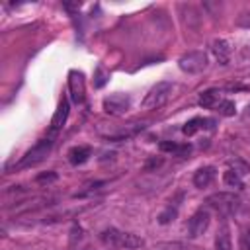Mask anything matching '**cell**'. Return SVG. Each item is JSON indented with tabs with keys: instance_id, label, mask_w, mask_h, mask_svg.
Returning <instances> with one entry per match:
<instances>
[{
	"instance_id": "cell-12",
	"label": "cell",
	"mask_w": 250,
	"mask_h": 250,
	"mask_svg": "<svg viewBox=\"0 0 250 250\" xmlns=\"http://www.w3.org/2000/svg\"><path fill=\"white\" fill-rule=\"evenodd\" d=\"M215 178V168L213 166H203L193 174V186L195 188H207Z\"/></svg>"
},
{
	"instance_id": "cell-11",
	"label": "cell",
	"mask_w": 250,
	"mask_h": 250,
	"mask_svg": "<svg viewBox=\"0 0 250 250\" xmlns=\"http://www.w3.org/2000/svg\"><path fill=\"white\" fill-rule=\"evenodd\" d=\"M211 51H213L215 59H217L221 64H227V62H229V55H230L229 41H225V39H215V41L211 43Z\"/></svg>"
},
{
	"instance_id": "cell-13",
	"label": "cell",
	"mask_w": 250,
	"mask_h": 250,
	"mask_svg": "<svg viewBox=\"0 0 250 250\" xmlns=\"http://www.w3.org/2000/svg\"><path fill=\"white\" fill-rule=\"evenodd\" d=\"M121 236H123V230H117L113 227H109V229L100 232V240L109 248H119L121 246Z\"/></svg>"
},
{
	"instance_id": "cell-9",
	"label": "cell",
	"mask_w": 250,
	"mask_h": 250,
	"mask_svg": "<svg viewBox=\"0 0 250 250\" xmlns=\"http://www.w3.org/2000/svg\"><path fill=\"white\" fill-rule=\"evenodd\" d=\"M68 111H70L68 100H66V98H62V100H61V104H59V107H57V111H55V115H53V119H51V131H59V129L66 123Z\"/></svg>"
},
{
	"instance_id": "cell-16",
	"label": "cell",
	"mask_w": 250,
	"mask_h": 250,
	"mask_svg": "<svg viewBox=\"0 0 250 250\" xmlns=\"http://www.w3.org/2000/svg\"><path fill=\"white\" fill-rule=\"evenodd\" d=\"M215 250H232V242H230V234H229L227 225H223L215 236Z\"/></svg>"
},
{
	"instance_id": "cell-18",
	"label": "cell",
	"mask_w": 250,
	"mask_h": 250,
	"mask_svg": "<svg viewBox=\"0 0 250 250\" xmlns=\"http://www.w3.org/2000/svg\"><path fill=\"white\" fill-rule=\"evenodd\" d=\"M223 182L229 186V188H242V172L234 170V168H229L225 174H223Z\"/></svg>"
},
{
	"instance_id": "cell-24",
	"label": "cell",
	"mask_w": 250,
	"mask_h": 250,
	"mask_svg": "<svg viewBox=\"0 0 250 250\" xmlns=\"http://www.w3.org/2000/svg\"><path fill=\"white\" fill-rule=\"evenodd\" d=\"M80 238H82V229H80L78 225H74V227H72V230H70V242L74 244V242H76V240H80Z\"/></svg>"
},
{
	"instance_id": "cell-26",
	"label": "cell",
	"mask_w": 250,
	"mask_h": 250,
	"mask_svg": "<svg viewBox=\"0 0 250 250\" xmlns=\"http://www.w3.org/2000/svg\"><path fill=\"white\" fill-rule=\"evenodd\" d=\"M248 113H250V105H248Z\"/></svg>"
},
{
	"instance_id": "cell-20",
	"label": "cell",
	"mask_w": 250,
	"mask_h": 250,
	"mask_svg": "<svg viewBox=\"0 0 250 250\" xmlns=\"http://www.w3.org/2000/svg\"><path fill=\"white\" fill-rule=\"evenodd\" d=\"M57 172H53V170H47V172H41V174H37L35 176V184H39V186H49V184H53V182H57Z\"/></svg>"
},
{
	"instance_id": "cell-10",
	"label": "cell",
	"mask_w": 250,
	"mask_h": 250,
	"mask_svg": "<svg viewBox=\"0 0 250 250\" xmlns=\"http://www.w3.org/2000/svg\"><path fill=\"white\" fill-rule=\"evenodd\" d=\"M90 156H92V148H90L88 145H80V146H74V148L68 150V162H70L72 166L84 164Z\"/></svg>"
},
{
	"instance_id": "cell-1",
	"label": "cell",
	"mask_w": 250,
	"mask_h": 250,
	"mask_svg": "<svg viewBox=\"0 0 250 250\" xmlns=\"http://www.w3.org/2000/svg\"><path fill=\"white\" fill-rule=\"evenodd\" d=\"M205 203L209 207H213L217 213L221 215H232L240 209V197L234 195V193H229V191H219V193H213L205 199Z\"/></svg>"
},
{
	"instance_id": "cell-19",
	"label": "cell",
	"mask_w": 250,
	"mask_h": 250,
	"mask_svg": "<svg viewBox=\"0 0 250 250\" xmlns=\"http://www.w3.org/2000/svg\"><path fill=\"white\" fill-rule=\"evenodd\" d=\"M215 109H217L221 115H225V117H230V115L236 113V105H234V102H230V100H221V102L215 105Z\"/></svg>"
},
{
	"instance_id": "cell-4",
	"label": "cell",
	"mask_w": 250,
	"mask_h": 250,
	"mask_svg": "<svg viewBox=\"0 0 250 250\" xmlns=\"http://www.w3.org/2000/svg\"><path fill=\"white\" fill-rule=\"evenodd\" d=\"M178 66L188 74H197L207 66V55L203 51H189L178 59Z\"/></svg>"
},
{
	"instance_id": "cell-23",
	"label": "cell",
	"mask_w": 250,
	"mask_h": 250,
	"mask_svg": "<svg viewBox=\"0 0 250 250\" xmlns=\"http://www.w3.org/2000/svg\"><path fill=\"white\" fill-rule=\"evenodd\" d=\"M240 250H250V229L240 234Z\"/></svg>"
},
{
	"instance_id": "cell-22",
	"label": "cell",
	"mask_w": 250,
	"mask_h": 250,
	"mask_svg": "<svg viewBox=\"0 0 250 250\" xmlns=\"http://www.w3.org/2000/svg\"><path fill=\"white\" fill-rule=\"evenodd\" d=\"M105 82H107V76H105L104 68H102V66H98V68H96V82H94V84H96V88H102Z\"/></svg>"
},
{
	"instance_id": "cell-25",
	"label": "cell",
	"mask_w": 250,
	"mask_h": 250,
	"mask_svg": "<svg viewBox=\"0 0 250 250\" xmlns=\"http://www.w3.org/2000/svg\"><path fill=\"white\" fill-rule=\"evenodd\" d=\"M162 164V158H150L146 164H145V170H152V168H156V166H160Z\"/></svg>"
},
{
	"instance_id": "cell-6",
	"label": "cell",
	"mask_w": 250,
	"mask_h": 250,
	"mask_svg": "<svg viewBox=\"0 0 250 250\" xmlns=\"http://www.w3.org/2000/svg\"><path fill=\"white\" fill-rule=\"evenodd\" d=\"M209 221H211V215H209L207 209H199V211H195V213L189 217V223H188V234H189L191 238L201 236V234L207 230Z\"/></svg>"
},
{
	"instance_id": "cell-5",
	"label": "cell",
	"mask_w": 250,
	"mask_h": 250,
	"mask_svg": "<svg viewBox=\"0 0 250 250\" xmlns=\"http://www.w3.org/2000/svg\"><path fill=\"white\" fill-rule=\"evenodd\" d=\"M129 105H131V98L127 94H121V92L104 98V109L109 115H123L129 109Z\"/></svg>"
},
{
	"instance_id": "cell-2",
	"label": "cell",
	"mask_w": 250,
	"mask_h": 250,
	"mask_svg": "<svg viewBox=\"0 0 250 250\" xmlns=\"http://www.w3.org/2000/svg\"><path fill=\"white\" fill-rule=\"evenodd\" d=\"M172 82H156L150 90H148V94L145 96V100H143V109H156V107H160V105H164L166 102H168V98H170V94H172Z\"/></svg>"
},
{
	"instance_id": "cell-7",
	"label": "cell",
	"mask_w": 250,
	"mask_h": 250,
	"mask_svg": "<svg viewBox=\"0 0 250 250\" xmlns=\"http://www.w3.org/2000/svg\"><path fill=\"white\" fill-rule=\"evenodd\" d=\"M68 90H70V96H72V102L80 104L84 102V74L78 72V70H70L68 74Z\"/></svg>"
},
{
	"instance_id": "cell-15",
	"label": "cell",
	"mask_w": 250,
	"mask_h": 250,
	"mask_svg": "<svg viewBox=\"0 0 250 250\" xmlns=\"http://www.w3.org/2000/svg\"><path fill=\"white\" fill-rule=\"evenodd\" d=\"M219 102H221V92L213 90V88L201 92V96H199V105L201 107H215Z\"/></svg>"
},
{
	"instance_id": "cell-8",
	"label": "cell",
	"mask_w": 250,
	"mask_h": 250,
	"mask_svg": "<svg viewBox=\"0 0 250 250\" xmlns=\"http://www.w3.org/2000/svg\"><path fill=\"white\" fill-rule=\"evenodd\" d=\"M213 127H215V121H213V119H209V117H193V119H189V121L182 127V133L188 135V137H191V135H195L199 129H213Z\"/></svg>"
},
{
	"instance_id": "cell-21",
	"label": "cell",
	"mask_w": 250,
	"mask_h": 250,
	"mask_svg": "<svg viewBox=\"0 0 250 250\" xmlns=\"http://www.w3.org/2000/svg\"><path fill=\"white\" fill-rule=\"evenodd\" d=\"M176 217H178V209L170 205V207H166V209L158 215V223H160V225H168V223H172Z\"/></svg>"
},
{
	"instance_id": "cell-14",
	"label": "cell",
	"mask_w": 250,
	"mask_h": 250,
	"mask_svg": "<svg viewBox=\"0 0 250 250\" xmlns=\"http://www.w3.org/2000/svg\"><path fill=\"white\" fill-rule=\"evenodd\" d=\"M158 148H160L162 152H174V154H178V156L189 154V150H191L189 145H178V143H174V141H162V143L158 145Z\"/></svg>"
},
{
	"instance_id": "cell-17",
	"label": "cell",
	"mask_w": 250,
	"mask_h": 250,
	"mask_svg": "<svg viewBox=\"0 0 250 250\" xmlns=\"http://www.w3.org/2000/svg\"><path fill=\"white\" fill-rule=\"evenodd\" d=\"M145 244V240L133 232H123L121 236V246L119 248H127V250H135V248H141Z\"/></svg>"
},
{
	"instance_id": "cell-3",
	"label": "cell",
	"mask_w": 250,
	"mask_h": 250,
	"mask_svg": "<svg viewBox=\"0 0 250 250\" xmlns=\"http://www.w3.org/2000/svg\"><path fill=\"white\" fill-rule=\"evenodd\" d=\"M51 146H53V141L47 137V139H41V141H37L21 158H20V162L16 164V168L20 170V168H29V166H35V164H39L47 154H49V150H51Z\"/></svg>"
}]
</instances>
